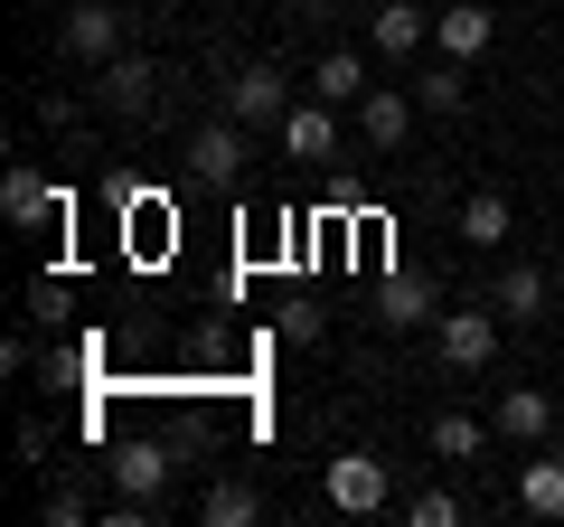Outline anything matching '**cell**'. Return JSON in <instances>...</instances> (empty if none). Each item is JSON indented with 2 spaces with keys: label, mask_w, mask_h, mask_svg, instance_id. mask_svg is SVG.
<instances>
[{
  "label": "cell",
  "mask_w": 564,
  "mask_h": 527,
  "mask_svg": "<svg viewBox=\"0 0 564 527\" xmlns=\"http://www.w3.org/2000/svg\"><path fill=\"white\" fill-rule=\"evenodd\" d=\"M489 433H499V443H545V433H555V406H545L536 386H499V406H489Z\"/></svg>",
  "instance_id": "11"
},
{
  "label": "cell",
  "mask_w": 564,
  "mask_h": 527,
  "mask_svg": "<svg viewBox=\"0 0 564 527\" xmlns=\"http://www.w3.org/2000/svg\"><path fill=\"white\" fill-rule=\"evenodd\" d=\"M518 508L527 518H564V452H545V462L518 471Z\"/></svg>",
  "instance_id": "17"
},
{
  "label": "cell",
  "mask_w": 564,
  "mask_h": 527,
  "mask_svg": "<svg viewBox=\"0 0 564 527\" xmlns=\"http://www.w3.org/2000/svg\"><path fill=\"white\" fill-rule=\"evenodd\" d=\"M282 340H321V311H311V302H282Z\"/></svg>",
  "instance_id": "24"
},
{
  "label": "cell",
  "mask_w": 564,
  "mask_h": 527,
  "mask_svg": "<svg viewBox=\"0 0 564 527\" xmlns=\"http://www.w3.org/2000/svg\"><path fill=\"white\" fill-rule=\"evenodd\" d=\"M489 311H499V321H545V273H536V264H499Z\"/></svg>",
  "instance_id": "15"
},
{
  "label": "cell",
  "mask_w": 564,
  "mask_h": 527,
  "mask_svg": "<svg viewBox=\"0 0 564 527\" xmlns=\"http://www.w3.org/2000/svg\"><path fill=\"white\" fill-rule=\"evenodd\" d=\"M499 39V10H489V0H443V10H433V47H443V57H480V47Z\"/></svg>",
  "instance_id": "7"
},
{
  "label": "cell",
  "mask_w": 564,
  "mask_h": 527,
  "mask_svg": "<svg viewBox=\"0 0 564 527\" xmlns=\"http://www.w3.org/2000/svg\"><path fill=\"white\" fill-rule=\"evenodd\" d=\"M386 499H395V490H386V462H377V452H339V462H329V508L377 518Z\"/></svg>",
  "instance_id": "5"
},
{
  "label": "cell",
  "mask_w": 564,
  "mask_h": 527,
  "mask_svg": "<svg viewBox=\"0 0 564 527\" xmlns=\"http://www.w3.org/2000/svg\"><path fill=\"white\" fill-rule=\"evenodd\" d=\"M423 443L443 452V462H470V452H480V424H470V415H433V424H423Z\"/></svg>",
  "instance_id": "21"
},
{
  "label": "cell",
  "mask_w": 564,
  "mask_h": 527,
  "mask_svg": "<svg viewBox=\"0 0 564 527\" xmlns=\"http://www.w3.org/2000/svg\"><path fill=\"white\" fill-rule=\"evenodd\" d=\"M545 452H564V415H555V433H545Z\"/></svg>",
  "instance_id": "26"
},
{
  "label": "cell",
  "mask_w": 564,
  "mask_h": 527,
  "mask_svg": "<svg viewBox=\"0 0 564 527\" xmlns=\"http://www.w3.org/2000/svg\"><path fill=\"white\" fill-rule=\"evenodd\" d=\"M104 471H113V499H161L170 490V443H122Z\"/></svg>",
  "instance_id": "12"
},
{
  "label": "cell",
  "mask_w": 564,
  "mask_h": 527,
  "mask_svg": "<svg viewBox=\"0 0 564 527\" xmlns=\"http://www.w3.org/2000/svg\"><path fill=\"white\" fill-rule=\"evenodd\" d=\"M423 39H433V10H423V0H377V10H367V47H377V57H414Z\"/></svg>",
  "instance_id": "8"
},
{
  "label": "cell",
  "mask_w": 564,
  "mask_h": 527,
  "mask_svg": "<svg viewBox=\"0 0 564 527\" xmlns=\"http://www.w3.org/2000/svg\"><path fill=\"white\" fill-rule=\"evenodd\" d=\"M95 104H104L113 122H141L151 104H161V66L132 57V47H122V57H104V66H95Z\"/></svg>",
  "instance_id": "3"
},
{
  "label": "cell",
  "mask_w": 564,
  "mask_h": 527,
  "mask_svg": "<svg viewBox=\"0 0 564 527\" xmlns=\"http://www.w3.org/2000/svg\"><path fill=\"white\" fill-rule=\"evenodd\" d=\"M462 245H480V255L508 245V189H470L462 198Z\"/></svg>",
  "instance_id": "16"
},
{
  "label": "cell",
  "mask_w": 564,
  "mask_h": 527,
  "mask_svg": "<svg viewBox=\"0 0 564 527\" xmlns=\"http://www.w3.org/2000/svg\"><path fill=\"white\" fill-rule=\"evenodd\" d=\"M282 20H339V0H282Z\"/></svg>",
  "instance_id": "25"
},
{
  "label": "cell",
  "mask_w": 564,
  "mask_h": 527,
  "mask_svg": "<svg viewBox=\"0 0 564 527\" xmlns=\"http://www.w3.org/2000/svg\"><path fill=\"white\" fill-rule=\"evenodd\" d=\"M39 518H47V527H85V518H95V499H85L76 481H57V490L39 499Z\"/></svg>",
  "instance_id": "23"
},
{
  "label": "cell",
  "mask_w": 564,
  "mask_h": 527,
  "mask_svg": "<svg viewBox=\"0 0 564 527\" xmlns=\"http://www.w3.org/2000/svg\"><path fill=\"white\" fill-rule=\"evenodd\" d=\"M414 104H423V114H462V104H470V66H462V57H443L433 76L414 85Z\"/></svg>",
  "instance_id": "20"
},
{
  "label": "cell",
  "mask_w": 564,
  "mask_h": 527,
  "mask_svg": "<svg viewBox=\"0 0 564 527\" xmlns=\"http://www.w3.org/2000/svg\"><path fill=\"white\" fill-rule=\"evenodd\" d=\"M404 132H414V95L367 85V95H358V142H367V151H404Z\"/></svg>",
  "instance_id": "10"
},
{
  "label": "cell",
  "mask_w": 564,
  "mask_h": 527,
  "mask_svg": "<svg viewBox=\"0 0 564 527\" xmlns=\"http://www.w3.org/2000/svg\"><path fill=\"white\" fill-rule=\"evenodd\" d=\"M433 348H443V367L480 377V367L499 358V311H443V321H433Z\"/></svg>",
  "instance_id": "4"
},
{
  "label": "cell",
  "mask_w": 564,
  "mask_h": 527,
  "mask_svg": "<svg viewBox=\"0 0 564 527\" xmlns=\"http://www.w3.org/2000/svg\"><path fill=\"white\" fill-rule=\"evenodd\" d=\"M0 217L20 226V236H57V226H66V189L47 180L39 161H10V180H0Z\"/></svg>",
  "instance_id": "2"
},
{
  "label": "cell",
  "mask_w": 564,
  "mask_h": 527,
  "mask_svg": "<svg viewBox=\"0 0 564 527\" xmlns=\"http://www.w3.org/2000/svg\"><path fill=\"white\" fill-rule=\"evenodd\" d=\"M188 170H198L207 189H236V180H245V122H236V114L198 122V142H188Z\"/></svg>",
  "instance_id": "6"
},
{
  "label": "cell",
  "mask_w": 564,
  "mask_h": 527,
  "mask_svg": "<svg viewBox=\"0 0 564 527\" xmlns=\"http://www.w3.org/2000/svg\"><path fill=\"white\" fill-rule=\"evenodd\" d=\"M226 114H236L245 132H282V114H292V76H282L273 57H245L236 76H226Z\"/></svg>",
  "instance_id": "1"
},
{
  "label": "cell",
  "mask_w": 564,
  "mask_h": 527,
  "mask_svg": "<svg viewBox=\"0 0 564 527\" xmlns=\"http://www.w3.org/2000/svg\"><path fill=\"white\" fill-rule=\"evenodd\" d=\"M377 321H386V330L443 321V311H433V283H423V273H386V283H377Z\"/></svg>",
  "instance_id": "14"
},
{
  "label": "cell",
  "mask_w": 564,
  "mask_h": 527,
  "mask_svg": "<svg viewBox=\"0 0 564 527\" xmlns=\"http://www.w3.org/2000/svg\"><path fill=\"white\" fill-rule=\"evenodd\" d=\"M311 95H321V104H358V95H367V66H358V47H329V57L311 66Z\"/></svg>",
  "instance_id": "19"
},
{
  "label": "cell",
  "mask_w": 564,
  "mask_h": 527,
  "mask_svg": "<svg viewBox=\"0 0 564 527\" xmlns=\"http://www.w3.org/2000/svg\"><path fill=\"white\" fill-rule=\"evenodd\" d=\"M198 518H207V527H254V518H263V490H254V481H207Z\"/></svg>",
  "instance_id": "18"
},
{
  "label": "cell",
  "mask_w": 564,
  "mask_h": 527,
  "mask_svg": "<svg viewBox=\"0 0 564 527\" xmlns=\"http://www.w3.org/2000/svg\"><path fill=\"white\" fill-rule=\"evenodd\" d=\"M122 29H132V20H122L113 0H76V10H66V47H76L85 66H104V57H122Z\"/></svg>",
  "instance_id": "9"
},
{
  "label": "cell",
  "mask_w": 564,
  "mask_h": 527,
  "mask_svg": "<svg viewBox=\"0 0 564 527\" xmlns=\"http://www.w3.org/2000/svg\"><path fill=\"white\" fill-rule=\"evenodd\" d=\"M329 114H339V104H321V95L292 104V114H282V151H292V161H329V151H339V122Z\"/></svg>",
  "instance_id": "13"
},
{
  "label": "cell",
  "mask_w": 564,
  "mask_h": 527,
  "mask_svg": "<svg viewBox=\"0 0 564 527\" xmlns=\"http://www.w3.org/2000/svg\"><path fill=\"white\" fill-rule=\"evenodd\" d=\"M404 527H462V499L452 490H414L404 499Z\"/></svg>",
  "instance_id": "22"
}]
</instances>
